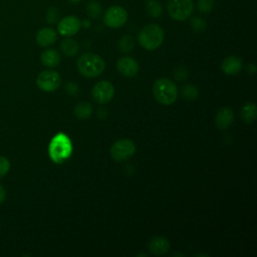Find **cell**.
Masks as SVG:
<instances>
[{
    "mask_svg": "<svg viewBox=\"0 0 257 257\" xmlns=\"http://www.w3.org/2000/svg\"><path fill=\"white\" fill-rule=\"evenodd\" d=\"M76 65L79 73L88 78L100 75L105 68L104 60L99 55L90 52L79 56Z\"/></svg>",
    "mask_w": 257,
    "mask_h": 257,
    "instance_id": "3957f363",
    "label": "cell"
},
{
    "mask_svg": "<svg viewBox=\"0 0 257 257\" xmlns=\"http://www.w3.org/2000/svg\"><path fill=\"white\" fill-rule=\"evenodd\" d=\"M45 19H46V22L50 25H54L56 24L59 19H60V11L57 7H54V6H51L47 9L46 11V15H45Z\"/></svg>",
    "mask_w": 257,
    "mask_h": 257,
    "instance_id": "603a6c76",
    "label": "cell"
},
{
    "mask_svg": "<svg viewBox=\"0 0 257 257\" xmlns=\"http://www.w3.org/2000/svg\"><path fill=\"white\" fill-rule=\"evenodd\" d=\"M66 89H67V92L69 94H72V95H75L78 92V86L75 83H73V82L67 83Z\"/></svg>",
    "mask_w": 257,
    "mask_h": 257,
    "instance_id": "f1b7e54d",
    "label": "cell"
},
{
    "mask_svg": "<svg viewBox=\"0 0 257 257\" xmlns=\"http://www.w3.org/2000/svg\"><path fill=\"white\" fill-rule=\"evenodd\" d=\"M164 39V29L156 23L145 25L138 34V41L146 50H156L163 44Z\"/></svg>",
    "mask_w": 257,
    "mask_h": 257,
    "instance_id": "7a4b0ae2",
    "label": "cell"
},
{
    "mask_svg": "<svg viewBox=\"0 0 257 257\" xmlns=\"http://www.w3.org/2000/svg\"><path fill=\"white\" fill-rule=\"evenodd\" d=\"M118 50L122 53H130L135 47V40L131 35H122L117 43Z\"/></svg>",
    "mask_w": 257,
    "mask_h": 257,
    "instance_id": "7402d4cb",
    "label": "cell"
},
{
    "mask_svg": "<svg viewBox=\"0 0 257 257\" xmlns=\"http://www.w3.org/2000/svg\"><path fill=\"white\" fill-rule=\"evenodd\" d=\"M146 11L152 18H159L163 14V6L157 0H148L146 3Z\"/></svg>",
    "mask_w": 257,
    "mask_h": 257,
    "instance_id": "44dd1931",
    "label": "cell"
},
{
    "mask_svg": "<svg viewBox=\"0 0 257 257\" xmlns=\"http://www.w3.org/2000/svg\"><path fill=\"white\" fill-rule=\"evenodd\" d=\"M57 40V32L51 27H43L36 33V42L42 47H48Z\"/></svg>",
    "mask_w": 257,
    "mask_h": 257,
    "instance_id": "7c38bea8",
    "label": "cell"
},
{
    "mask_svg": "<svg viewBox=\"0 0 257 257\" xmlns=\"http://www.w3.org/2000/svg\"><path fill=\"white\" fill-rule=\"evenodd\" d=\"M127 21L126 10L118 5L108 7L103 14V23L110 28H119Z\"/></svg>",
    "mask_w": 257,
    "mask_h": 257,
    "instance_id": "52a82bcc",
    "label": "cell"
},
{
    "mask_svg": "<svg viewBox=\"0 0 257 257\" xmlns=\"http://www.w3.org/2000/svg\"><path fill=\"white\" fill-rule=\"evenodd\" d=\"M243 63L240 57L236 55H229L223 59L221 63V68L223 72L227 75H235L242 69Z\"/></svg>",
    "mask_w": 257,
    "mask_h": 257,
    "instance_id": "5bb4252c",
    "label": "cell"
},
{
    "mask_svg": "<svg viewBox=\"0 0 257 257\" xmlns=\"http://www.w3.org/2000/svg\"><path fill=\"white\" fill-rule=\"evenodd\" d=\"M153 94L159 103L170 105L177 100L178 88L174 81L162 77L155 81L153 85Z\"/></svg>",
    "mask_w": 257,
    "mask_h": 257,
    "instance_id": "277c9868",
    "label": "cell"
},
{
    "mask_svg": "<svg viewBox=\"0 0 257 257\" xmlns=\"http://www.w3.org/2000/svg\"><path fill=\"white\" fill-rule=\"evenodd\" d=\"M92 98L99 104L109 102L114 95V87L112 83L107 80H100L96 82L91 91Z\"/></svg>",
    "mask_w": 257,
    "mask_h": 257,
    "instance_id": "9c48e42d",
    "label": "cell"
},
{
    "mask_svg": "<svg viewBox=\"0 0 257 257\" xmlns=\"http://www.w3.org/2000/svg\"><path fill=\"white\" fill-rule=\"evenodd\" d=\"M189 72L188 69L184 66H179L174 70V78L178 81H184L188 78Z\"/></svg>",
    "mask_w": 257,
    "mask_h": 257,
    "instance_id": "4316f807",
    "label": "cell"
},
{
    "mask_svg": "<svg viewBox=\"0 0 257 257\" xmlns=\"http://www.w3.org/2000/svg\"><path fill=\"white\" fill-rule=\"evenodd\" d=\"M117 71L125 77H134L139 73L140 65L136 59L131 56L120 57L116 61Z\"/></svg>",
    "mask_w": 257,
    "mask_h": 257,
    "instance_id": "8fae6325",
    "label": "cell"
},
{
    "mask_svg": "<svg viewBox=\"0 0 257 257\" xmlns=\"http://www.w3.org/2000/svg\"><path fill=\"white\" fill-rule=\"evenodd\" d=\"M5 198H6V190H5L4 187L0 184V204L5 201Z\"/></svg>",
    "mask_w": 257,
    "mask_h": 257,
    "instance_id": "4dcf8cb0",
    "label": "cell"
},
{
    "mask_svg": "<svg viewBox=\"0 0 257 257\" xmlns=\"http://www.w3.org/2000/svg\"><path fill=\"white\" fill-rule=\"evenodd\" d=\"M190 25L194 31L203 32L207 27V22L204 18L200 16H194L190 20Z\"/></svg>",
    "mask_w": 257,
    "mask_h": 257,
    "instance_id": "d4e9b609",
    "label": "cell"
},
{
    "mask_svg": "<svg viewBox=\"0 0 257 257\" xmlns=\"http://www.w3.org/2000/svg\"><path fill=\"white\" fill-rule=\"evenodd\" d=\"M10 170V162L7 158L0 156V178L4 177Z\"/></svg>",
    "mask_w": 257,
    "mask_h": 257,
    "instance_id": "83f0119b",
    "label": "cell"
},
{
    "mask_svg": "<svg viewBox=\"0 0 257 257\" xmlns=\"http://www.w3.org/2000/svg\"><path fill=\"white\" fill-rule=\"evenodd\" d=\"M97 116L100 118V119H103L105 116H106V114H107V110H106V108H104V107H100V108H98L97 109Z\"/></svg>",
    "mask_w": 257,
    "mask_h": 257,
    "instance_id": "f546056e",
    "label": "cell"
},
{
    "mask_svg": "<svg viewBox=\"0 0 257 257\" xmlns=\"http://www.w3.org/2000/svg\"><path fill=\"white\" fill-rule=\"evenodd\" d=\"M170 242L167 238L162 236H157L149 241L148 249L154 255H164L170 250Z\"/></svg>",
    "mask_w": 257,
    "mask_h": 257,
    "instance_id": "4fadbf2b",
    "label": "cell"
},
{
    "mask_svg": "<svg viewBox=\"0 0 257 257\" xmlns=\"http://www.w3.org/2000/svg\"><path fill=\"white\" fill-rule=\"evenodd\" d=\"M72 143L64 133L56 134L48 146V155L53 163L61 164L72 154Z\"/></svg>",
    "mask_w": 257,
    "mask_h": 257,
    "instance_id": "6da1fadb",
    "label": "cell"
},
{
    "mask_svg": "<svg viewBox=\"0 0 257 257\" xmlns=\"http://www.w3.org/2000/svg\"><path fill=\"white\" fill-rule=\"evenodd\" d=\"M234 120V113L230 107L220 108L215 116V125L220 130L228 128Z\"/></svg>",
    "mask_w": 257,
    "mask_h": 257,
    "instance_id": "9a60e30c",
    "label": "cell"
},
{
    "mask_svg": "<svg viewBox=\"0 0 257 257\" xmlns=\"http://www.w3.org/2000/svg\"><path fill=\"white\" fill-rule=\"evenodd\" d=\"M167 9L174 20L184 21L191 17L194 4L192 0H168Z\"/></svg>",
    "mask_w": 257,
    "mask_h": 257,
    "instance_id": "5b68a950",
    "label": "cell"
},
{
    "mask_svg": "<svg viewBox=\"0 0 257 257\" xmlns=\"http://www.w3.org/2000/svg\"><path fill=\"white\" fill-rule=\"evenodd\" d=\"M73 112H74V115L78 119L84 120V119H87L88 117L91 116V114L93 112V108H92V106L89 102L80 101V102L76 103V105L74 106Z\"/></svg>",
    "mask_w": 257,
    "mask_h": 257,
    "instance_id": "ac0fdd59",
    "label": "cell"
},
{
    "mask_svg": "<svg viewBox=\"0 0 257 257\" xmlns=\"http://www.w3.org/2000/svg\"><path fill=\"white\" fill-rule=\"evenodd\" d=\"M85 10L86 14L92 19H97L102 14V6L97 0H90L89 2H87Z\"/></svg>",
    "mask_w": 257,
    "mask_h": 257,
    "instance_id": "ffe728a7",
    "label": "cell"
},
{
    "mask_svg": "<svg viewBox=\"0 0 257 257\" xmlns=\"http://www.w3.org/2000/svg\"><path fill=\"white\" fill-rule=\"evenodd\" d=\"M246 69H247V72L250 74H254L256 72V66L254 63H248Z\"/></svg>",
    "mask_w": 257,
    "mask_h": 257,
    "instance_id": "1f68e13d",
    "label": "cell"
},
{
    "mask_svg": "<svg viewBox=\"0 0 257 257\" xmlns=\"http://www.w3.org/2000/svg\"><path fill=\"white\" fill-rule=\"evenodd\" d=\"M80 23H81V27H83V28H85V29L89 28L90 25H91V22H90V20H88V19H83L82 21H80Z\"/></svg>",
    "mask_w": 257,
    "mask_h": 257,
    "instance_id": "d6a6232c",
    "label": "cell"
},
{
    "mask_svg": "<svg viewBox=\"0 0 257 257\" xmlns=\"http://www.w3.org/2000/svg\"><path fill=\"white\" fill-rule=\"evenodd\" d=\"M136 145L128 139H121L113 143L109 153L115 162H123L132 158L136 153Z\"/></svg>",
    "mask_w": 257,
    "mask_h": 257,
    "instance_id": "8992f818",
    "label": "cell"
},
{
    "mask_svg": "<svg viewBox=\"0 0 257 257\" xmlns=\"http://www.w3.org/2000/svg\"><path fill=\"white\" fill-rule=\"evenodd\" d=\"M36 84L41 90L51 92L60 86L61 77L54 70H44L37 75Z\"/></svg>",
    "mask_w": 257,
    "mask_h": 257,
    "instance_id": "ba28073f",
    "label": "cell"
},
{
    "mask_svg": "<svg viewBox=\"0 0 257 257\" xmlns=\"http://www.w3.org/2000/svg\"><path fill=\"white\" fill-rule=\"evenodd\" d=\"M182 95L188 100H195L199 95V90L193 84H186L182 88Z\"/></svg>",
    "mask_w": 257,
    "mask_h": 257,
    "instance_id": "cb8c5ba5",
    "label": "cell"
},
{
    "mask_svg": "<svg viewBox=\"0 0 257 257\" xmlns=\"http://www.w3.org/2000/svg\"><path fill=\"white\" fill-rule=\"evenodd\" d=\"M60 50L65 56L72 57L78 53L79 44L75 39L71 37H66L60 42Z\"/></svg>",
    "mask_w": 257,
    "mask_h": 257,
    "instance_id": "e0dca14e",
    "label": "cell"
},
{
    "mask_svg": "<svg viewBox=\"0 0 257 257\" xmlns=\"http://www.w3.org/2000/svg\"><path fill=\"white\" fill-rule=\"evenodd\" d=\"M240 115L246 123H252L257 116V107L254 102H247L242 106Z\"/></svg>",
    "mask_w": 257,
    "mask_h": 257,
    "instance_id": "d6986e66",
    "label": "cell"
},
{
    "mask_svg": "<svg viewBox=\"0 0 257 257\" xmlns=\"http://www.w3.org/2000/svg\"><path fill=\"white\" fill-rule=\"evenodd\" d=\"M81 0H68V2H70L71 4H77L79 3Z\"/></svg>",
    "mask_w": 257,
    "mask_h": 257,
    "instance_id": "836d02e7",
    "label": "cell"
},
{
    "mask_svg": "<svg viewBox=\"0 0 257 257\" xmlns=\"http://www.w3.org/2000/svg\"><path fill=\"white\" fill-rule=\"evenodd\" d=\"M81 27V23L78 17L74 15L65 16L57 22V32L64 37H70L75 35Z\"/></svg>",
    "mask_w": 257,
    "mask_h": 257,
    "instance_id": "30bf717a",
    "label": "cell"
},
{
    "mask_svg": "<svg viewBox=\"0 0 257 257\" xmlns=\"http://www.w3.org/2000/svg\"><path fill=\"white\" fill-rule=\"evenodd\" d=\"M215 6V0H198L197 8L203 14L210 13Z\"/></svg>",
    "mask_w": 257,
    "mask_h": 257,
    "instance_id": "484cf974",
    "label": "cell"
},
{
    "mask_svg": "<svg viewBox=\"0 0 257 257\" xmlns=\"http://www.w3.org/2000/svg\"><path fill=\"white\" fill-rule=\"evenodd\" d=\"M40 60L44 66L53 68V67H56L60 63L61 57L57 50H55L53 48H47L41 53Z\"/></svg>",
    "mask_w": 257,
    "mask_h": 257,
    "instance_id": "2e32d148",
    "label": "cell"
}]
</instances>
